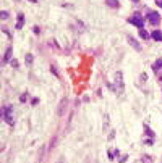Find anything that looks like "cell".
Here are the masks:
<instances>
[{"label": "cell", "mask_w": 162, "mask_h": 163, "mask_svg": "<svg viewBox=\"0 0 162 163\" xmlns=\"http://www.w3.org/2000/svg\"><path fill=\"white\" fill-rule=\"evenodd\" d=\"M63 107H66V99H63L60 107H58V115H63Z\"/></svg>", "instance_id": "30bf717a"}, {"label": "cell", "mask_w": 162, "mask_h": 163, "mask_svg": "<svg viewBox=\"0 0 162 163\" xmlns=\"http://www.w3.org/2000/svg\"><path fill=\"white\" fill-rule=\"evenodd\" d=\"M154 2H156V3H157V5H159V7H161V8H162V0H154Z\"/></svg>", "instance_id": "9a60e30c"}, {"label": "cell", "mask_w": 162, "mask_h": 163, "mask_svg": "<svg viewBox=\"0 0 162 163\" xmlns=\"http://www.w3.org/2000/svg\"><path fill=\"white\" fill-rule=\"evenodd\" d=\"M146 18H148V21L151 23L152 26H157L161 23V16H159V13H156V11H149V13L146 15Z\"/></svg>", "instance_id": "3957f363"}, {"label": "cell", "mask_w": 162, "mask_h": 163, "mask_svg": "<svg viewBox=\"0 0 162 163\" xmlns=\"http://www.w3.org/2000/svg\"><path fill=\"white\" fill-rule=\"evenodd\" d=\"M3 118H5V121L8 123L10 126H13V108L11 107H5L3 108Z\"/></svg>", "instance_id": "7a4b0ae2"}, {"label": "cell", "mask_w": 162, "mask_h": 163, "mask_svg": "<svg viewBox=\"0 0 162 163\" xmlns=\"http://www.w3.org/2000/svg\"><path fill=\"white\" fill-rule=\"evenodd\" d=\"M23 23H25V16H23V13L18 15V23H16V29H21L23 27Z\"/></svg>", "instance_id": "8992f818"}, {"label": "cell", "mask_w": 162, "mask_h": 163, "mask_svg": "<svg viewBox=\"0 0 162 163\" xmlns=\"http://www.w3.org/2000/svg\"><path fill=\"white\" fill-rule=\"evenodd\" d=\"M31 61H33V55H31V53H28V55H26V63L29 65Z\"/></svg>", "instance_id": "4fadbf2b"}, {"label": "cell", "mask_w": 162, "mask_h": 163, "mask_svg": "<svg viewBox=\"0 0 162 163\" xmlns=\"http://www.w3.org/2000/svg\"><path fill=\"white\" fill-rule=\"evenodd\" d=\"M128 23H131V24H135L136 27H140V29H143L144 26V18L141 16L140 13H135L131 18H128Z\"/></svg>", "instance_id": "6da1fadb"}, {"label": "cell", "mask_w": 162, "mask_h": 163, "mask_svg": "<svg viewBox=\"0 0 162 163\" xmlns=\"http://www.w3.org/2000/svg\"><path fill=\"white\" fill-rule=\"evenodd\" d=\"M105 3H107L110 8H117V7L120 5V3H118V0H105Z\"/></svg>", "instance_id": "52a82bcc"}, {"label": "cell", "mask_w": 162, "mask_h": 163, "mask_svg": "<svg viewBox=\"0 0 162 163\" xmlns=\"http://www.w3.org/2000/svg\"><path fill=\"white\" fill-rule=\"evenodd\" d=\"M151 37L154 41H162V31H152Z\"/></svg>", "instance_id": "5b68a950"}, {"label": "cell", "mask_w": 162, "mask_h": 163, "mask_svg": "<svg viewBox=\"0 0 162 163\" xmlns=\"http://www.w3.org/2000/svg\"><path fill=\"white\" fill-rule=\"evenodd\" d=\"M122 71H117V74H115V82H117V86H115V89H117V92H122L123 90V81H122Z\"/></svg>", "instance_id": "277c9868"}, {"label": "cell", "mask_w": 162, "mask_h": 163, "mask_svg": "<svg viewBox=\"0 0 162 163\" xmlns=\"http://www.w3.org/2000/svg\"><path fill=\"white\" fill-rule=\"evenodd\" d=\"M128 42H130V44H131V45H133V47H135V49H136V50H141V47H140V44H138V42H136V41H135V39H133V37H128Z\"/></svg>", "instance_id": "ba28073f"}, {"label": "cell", "mask_w": 162, "mask_h": 163, "mask_svg": "<svg viewBox=\"0 0 162 163\" xmlns=\"http://www.w3.org/2000/svg\"><path fill=\"white\" fill-rule=\"evenodd\" d=\"M161 68H162V58H161V60H157V61L152 65V70H154V71H159Z\"/></svg>", "instance_id": "9c48e42d"}, {"label": "cell", "mask_w": 162, "mask_h": 163, "mask_svg": "<svg viewBox=\"0 0 162 163\" xmlns=\"http://www.w3.org/2000/svg\"><path fill=\"white\" fill-rule=\"evenodd\" d=\"M10 55H11V49H7V53H5V57H3V61H8L10 60Z\"/></svg>", "instance_id": "8fae6325"}, {"label": "cell", "mask_w": 162, "mask_h": 163, "mask_svg": "<svg viewBox=\"0 0 162 163\" xmlns=\"http://www.w3.org/2000/svg\"><path fill=\"white\" fill-rule=\"evenodd\" d=\"M57 163H63V160H62V158H60V160H58V162H57Z\"/></svg>", "instance_id": "2e32d148"}, {"label": "cell", "mask_w": 162, "mask_h": 163, "mask_svg": "<svg viewBox=\"0 0 162 163\" xmlns=\"http://www.w3.org/2000/svg\"><path fill=\"white\" fill-rule=\"evenodd\" d=\"M140 36H141V37H143V39H148V37H149V34L146 33L144 29H140Z\"/></svg>", "instance_id": "7c38bea8"}, {"label": "cell", "mask_w": 162, "mask_h": 163, "mask_svg": "<svg viewBox=\"0 0 162 163\" xmlns=\"http://www.w3.org/2000/svg\"><path fill=\"white\" fill-rule=\"evenodd\" d=\"M0 16H2V19H7V18H8V13H7V11H2Z\"/></svg>", "instance_id": "5bb4252c"}]
</instances>
